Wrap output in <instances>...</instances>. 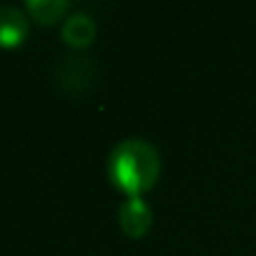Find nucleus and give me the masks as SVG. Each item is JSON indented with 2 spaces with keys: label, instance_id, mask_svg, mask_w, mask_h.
I'll return each mask as SVG.
<instances>
[{
  "label": "nucleus",
  "instance_id": "obj_1",
  "mask_svg": "<svg viewBox=\"0 0 256 256\" xmlns=\"http://www.w3.org/2000/svg\"><path fill=\"white\" fill-rule=\"evenodd\" d=\"M158 151L144 138H126L108 156V176L116 188L128 196H141L158 181Z\"/></svg>",
  "mask_w": 256,
  "mask_h": 256
},
{
  "label": "nucleus",
  "instance_id": "obj_2",
  "mask_svg": "<svg viewBox=\"0 0 256 256\" xmlns=\"http://www.w3.org/2000/svg\"><path fill=\"white\" fill-rule=\"evenodd\" d=\"M93 80H96V68H93L90 58L66 56L56 66V83L60 86V90H66L70 96L86 93L93 86Z\"/></svg>",
  "mask_w": 256,
  "mask_h": 256
},
{
  "label": "nucleus",
  "instance_id": "obj_3",
  "mask_svg": "<svg viewBox=\"0 0 256 256\" xmlns=\"http://www.w3.org/2000/svg\"><path fill=\"white\" fill-rule=\"evenodd\" d=\"M118 224H120V228H123L126 236L141 238V236L148 234V228L154 224V214H151L148 204L141 196H128L118 206Z\"/></svg>",
  "mask_w": 256,
  "mask_h": 256
},
{
  "label": "nucleus",
  "instance_id": "obj_4",
  "mask_svg": "<svg viewBox=\"0 0 256 256\" xmlns=\"http://www.w3.org/2000/svg\"><path fill=\"white\" fill-rule=\"evenodd\" d=\"M30 33L28 16L16 6H0V48H18Z\"/></svg>",
  "mask_w": 256,
  "mask_h": 256
},
{
  "label": "nucleus",
  "instance_id": "obj_5",
  "mask_svg": "<svg viewBox=\"0 0 256 256\" xmlns=\"http://www.w3.org/2000/svg\"><path fill=\"white\" fill-rule=\"evenodd\" d=\"M66 46L80 50V48H88L96 38V20L86 13H73L66 23H63V30H60Z\"/></svg>",
  "mask_w": 256,
  "mask_h": 256
},
{
  "label": "nucleus",
  "instance_id": "obj_6",
  "mask_svg": "<svg viewBox=\"0 0 256 256\" xmlns=\"http://www.w3.org/2000/svg\"><path fill=\"white\" fill-rule=\"evenodd\" d=\"M26 10L40 26H53L68 13V0H28Z\"/></svg>",
  "mask_w": 256,
  "mask_h": 256
}]
</instances>
